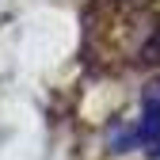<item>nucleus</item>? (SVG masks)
Wrapping results in <instances>:
<instances>
[{
  "label": "nucleus",
  "instance_id": "nucleus-2",
  "mask_svg": "<svg viewBox=\"0 0 160 160\" xmlns=\"http://www.w3.org/2000/svg\"><path fill=\"white\" fill-rule=\"evenodd\" d=\"M145 61H160V31H152V38L145 42Z\"/></svg>",
  "mask_w": 160,
  "mask_h": 160
},
{
  "label": "nucleus",
  "instance_id": "nucleus-1",
  "mask_svg": "<svg viewBox=\"0 0 160 160\" xmlns=\"http://www.w3.org/2000/svg\"><path fill=\"white\" fill-rule=\"evenodd\" d=\"M137 141L145 145V152L160 156V95H145L141 122H137Z\"/></svg>",
  "mask_w": 160,
  "mask_h": 160
}]
</instances>
